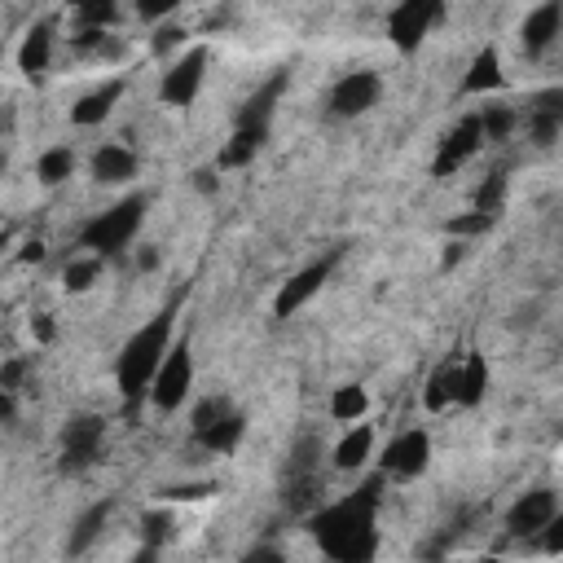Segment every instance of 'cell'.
<instances>
[{"label":"cell","instance_id":"83f0119b","mask_svg":"<svg viewBox=\"0 0 563 563\" xmlns=\"http://www.w3.org/2000/svg\"><path fill=\"white\" fill-rule=\"evenodd\" d=\"M366 410H370V396H366V388H357V383H348V388H339L335 396H330L335 423H357Z\"/></svg>","mask_w":563,"mask_h":563},{"label":"cell","instance_id":"f1b7e54d","mask_svg":"<svg viewBox=\"0 0 563 563\" xmlns=\"http://www.w3.org/2000/svg\"><path fill=\"white\" fill-rule=\"evenodd\" d=\"M97 273H102V256L71 260V264H66V269H62V286H66V291H71V295H84L88 286L97 282Z\"/></svg>","mask_w":563,"mask_h":563},{"label":"cell","instance_id":"d4e9b609","mask_svg":"<svg viewBox=\"0 0 563 563\" xmlns=\"http://www.w3.org/2000/svg\"><path fill=\"white\" fill-rule=\"evenodd\" d=\"M370 445H374V432H370V427H352V432L339 440V449H335V467H339V471H357L361 462L370 458Z\"/></svg>","mask_w":563,"mask_h":563},{"label":"cell","instance_id":"d590c367","mask_svg":"<svg viewBox=\"0 0 563 563\" xmlns=\"http://www.w3.org/2000/svg\"><path fill=\"white\" fill-rule=\"evenodd\" d=\"M159 498L163 502H203V498H216V484H172Z\"/></svg>","mask_w":563,"mask_h":563},{"label":"cell","instance_id":"4fadbf2b","mask_svg":"<svg viewBox=\"0 0 563 563\" xmlns=\"http://www.w3.org/2000/svg\"><path fill=\"white\" fill-rule=\"evenodd\" d=\"M563 132V88H542L528 97V141L555 146Z\"/></svg>","mask_w":563,"mask_h":563},{"label":"cell","instance_id":"2e32d148","mask_svg":"<svg viewBox=\"0 0 563 563\" xmlns=\"http://www.w3.org/2000/svg\"><path fill=\"white\" fill-rule=\"evenodd\" d=\"M291 88V71H278L264 88H256V93L242 102V110H238V128H251V124H264L269 128V115H273V106L282 102V93Z\"/></svg>","mask_w":563,"mask_h":563},{"label":"cell","instance_id":"44dd1931","mask_svg":"<svg viewBox=\"0 0 563 563\" xmlns=\"http://www.w3.org/2000/svg\"><path fill=\"white\" fill-rule=\"evenodd\" d=\"M110 511H115V502H93L88 511L75 520V528H71V542H66V555H84L88 546L102 537V528H106V520H110Z\"/></svg>","mask_w":563,"mask_h":563},{"label":"cell","instance_id":"52a82bcc","mask_svg":"<svg viewBox=\"0 0 563 563\" xmlns=\"http://www.w3.org/2000/svg\"><path fill=\"white\" fill-rule=\"evenodd\" d=\"M427 462H432V436H427L423 427H410V432L396 436L388 445V454H383V476L414 480L427 471Z\"/></svg>","mask_w":563,"mask_h":563},{"label":"cell","instance_id":"4316f807","mask_svg":"<svg viewBox=\"0 0 563 563\" xmlns=\"http://www.w3.org/2000/svg\"><path fill=\"white\" fill-rule=\"evenodd\" d=\"M71 172H75V154H71V146H53V150H44V154H40V163H36L40 185H62Z\"/></svg>","mask_w":563,"mask_h":563},{"label":"cell","instance_id":"7a4b0ae2","mask_svg":"<svg viewBox=\"0 0 563 563\" xmlns=\"http://www.w3.org/2000/svg\"><path fill=\"white\" fill-rule=\"evenodd\" d=\"M181 295H176L159 317H150V322L124 344V352H119L115 383H119V396H124V414H137L141 396L154 388V374H159L163 357H168V348H172V326H176V304H181Z\"/></svg>","mask_w":563,"mask_h":563},{"label":"cell","instance_id":"e0dca14e","mask_svg":"<svg viewBox=\"0 0 563 563\" xmlns=\"http://www.w3.org/2000/svg\"><path fill=\"white\" fill-rule=\"evenodd\" d=\"M119 97H124V80H110L106 88H97V93H88V97H80V102L71 106V124H75V128L102 124L110 110H115Z\"/></svg>","mask_w":563,"mask_h":563},{"label":"cell","instance_id":"836d02e7","mask_svg":"<svg viewBox=\"0 0 563 563\" xmlns=\"http://www.w3.org/2000/svg\"><path fill=\"white\" fill-rule=\"evenodd\" d=\"M225 414H234L229 396H207V401L194 410V432H198V427H212V423H220Z\"/></svg>","mask_w":563,"mask_h":563},{"label":"cell","instance_id":"b9f144b4","mask_svg":"<svg viewBox=\"0 0 563 563\" xmlns=\"http://www.w3.org/2000/svg\"><path fill=\"white\" fill-rule=\"evenodd\" d=\"M194 185H198V190H203V194H216V190H220L216 168H198V172H194Z\"/></svg>","mask_w":563,"mask_h":563},{"label":"cell","instance_id":"7c38bea8","mask_svg":"<svg viewBox=\"0 0 563 563\" xmlns=\"http://www.w3.org/2000/svg\"><path fill=\"white\" fill-rule=\"evenodd\" d=\"M203 71H207V49H190L168 75H163L159 97L168 106H190L198 97V84H203Z\"/></svg>","mask_w":563,"mask_h":563},{"label":"cell","instance_id":"277c9868","mask_svg":"<svg viewBox=\"0 0 563 563\" xmlns=\"http://www.w3.org/2000/svg\"><path fill=\"white\" fill-rule=\"evenodd\" d=\"M102 445H106V418H97V414H75V418H66L58 471H62V476H84L88 467H97V458H102Z\"/></svg>","mask_w":563,"mask_h":563},{"label":"cell","instance_id":"d6986e66","mask_svg":"<svg viewBox=\"0 0 563 563\" xmlns=\"http://www.w3.org/2000/svg\"><path fill=\"white\" fill-rule=\"evenodd\" d=\"M264 141H269V128H264V124L238 128L234 137L225 141V150H220V168H247V163L264 150Z\"/></svg>","mask_w":563,"mask_h":563},{"label":"cell","instance_id":"8992f818","mask_svg":"<svg viewBox=\"0 0 563 563\" xmlns=\"http://www.w3.org/2000/svg\"><path fill=\"white\" fill-rule=\"evenodd\" d=\"M436 18H440V0H401L388 18V36L401 53H414Z\"/></svg>","mask_w":563,"mask_h":563},{"label":"cell","instance_id":"9a60e30c","mask_svg":"<svg viewBox=\"0 0 563 563\" xmlns=\"http://www.w3.org/2000/svg\"><path fill=\"white\" fill-rule=\"evenodd\" d=\"M322 493H326L322 467H313V471H282V502H286V511L313 515L317 502H322Z\"/></svg>","mask_w":563,"mask_h":563},{"label":"cell","instance_id":"7402d4cb","mask_svg":"<svg viewBox=\"0 0 563 563\" xmlns=\"http://www.w3.org/2000/svg\"><path fill=\"white\" fill-rule=\"evenodd\" d=\"M484 388H489V366H484L480 352H471L467 361H458V392H454V405H480L484 401Z\"/></svg>","mask_w":563,"mask_h":563},{"label":"cell","instance_id":"ffe728a7","mask_svg":"<svg viewBox=\"0 0 563 563\" xmlns=\"http://www.w3.org/2000/svg\"><path fill=\"white\" fill-rule=\"evenodd\" d=\"M53 58V22H36V27L27 31V40H22L18 49V71L22 75H40L44 66Z\"/></svg>","mask_w":563,"mask_h":563},{"label":"cell","instance_id":"484cf974","mask_svg":"<svg viewBox=\"0 0 563 563\" xmlns=\"http://www.w3.org/2000/svg\"><path fill=\"white\" fill-rule=\"evenodd\" d=\"M454 392H458V357L445 361V366L432 374V383H427V392H423V405L427 410H445V405H454Z\"/></svg>","mask_w":563,"mask_h":563},{"label":"cell","instance_id":"60d3db41","mask_svg":"<svg viewBox=\"0 0 563 563\" xmlns=\"http://www.w3.org/2000/svg\"><path fill=\"white\" fill-rule=\"evenodd\" d=\"M31 335H36L40 344H49V339H53V317H49V313L31 317Z\"/></svg>","mask_w":563,"mask_h":563},{"label":"cell","instance_id":"1f68e13d","mask_svg":"<svg viewBox=\"0 0 563 563\" xmlns=\"http://www.w3.org/2000/svg\"><path fill=\"white\" fill-rule=\"evenodd\" d=\"M493 220L498 216H489V212H467V216H454V220H445V234H454V238H476L484 234V229H493Z\"/></svg>","mask_w":563,"mask_h":563},{"label":"cell","instance_id":"ac0fdd59","mask_svg":"<svg viewBox=\"0 0 563 563\" xmlns=\"http://www.w3.org/2000/svg\"><path fill=\"white\" fill-rule=\"evenodd\" d=\"M93 176L102 185H124L137 176V154H132L128 146H102L93 154Z\"/></svg>","mask_w":563,"mask_h":563},{"label":"cell","instance_id":"cb8c5ba5","mask_svg":"<svg viewBox=\"0 0 563 563\" xmlns=\"http://www.w3.org/2000/svg\"><path fill=\"white\" fill-rule=\"evenodd\" d=\"M493 88H502V58H498V49H484L471 62V75L462 80V93H493Z\"/></svg>","mask_w":563,"mask_h":563},{"label":"cell","instance_id":"603a6c76","mask_svg":"<svg viewBox=\"0 0 563 563\" xmlns=\"http://www.w3.org/2000/svg\"><path fill=\"white\" fill-rule=\"evenodd\" d=\"M242 432H247V418L234 410V414H225V418H220V423H212V427H198L194 440H198L203 449H212V454H229V449H238Z\"/></svg>","mask_w":563,"mask_h":563},{"label":"cell","instance_id":"ab89813d","mask_svg":"<svg viewBox=\"0 0 563 563\" xmlns=\"http://www.w3.org/2000/svg\"><path fill=\"white\" fill-rule=\"evenodd\" d=\"M546 550L550 555H563V515H555V520L546 524Z\"/></svg>","mask_w":563,"mask_h":563},{"label":"cell","instance_id":"9c48e42d","mask_svg":"<svg viewBox=\"0 0 563 563\" xmlns=\"http://www.w3.org/2000/svg\"><path fill=\"white\" fill-rule=\"evenodd\" d=\"M484 141H489V137H484L480 115H467L445 141H440V154H436V163H432V176H440V181H445V176H454L462 163H467L471 154L484 146Z\"/></svg>","mask_w":563,"mask_h":563},{"label":"cell","instance_id":"8fae6325","mask_svg":"<svg viewBox=\"0 0 563 563\" xmlns=\"http://www.w3.org/2000/svg\"><path fill=\"white\" fill-rule=\"evenodd\" d=\"M330 269H335V256H326V260L308 264V269H300L291 282H282V291H278V304H273V313H278V317H295V313H300V308H304V304L313 300V295L326 286Z\"/></svg>","mask_w":563,"mask_h":563},{"label":"cell","instance_id":"7bdbcfd3","mask_svg":"<svg viewBox=\"0 0 563 563\" xmlns=\"http://www.w3.org/2000/svg\"><path fill=\"white\" fill-rule=\"evenodd\" d=\"M137 269H141V273H154V269H159V247H141V251H137Z\"/></svg>","mask_w":563,"mask_h":563},{"label":"cell","instance_id":"f35d334b","mask_svg":"<svg viewBox=\"0 0 563 563\" xmlns=\"http://www.w3.org/2000/svg\"><path fill=\"white\" fill-rule=\"evenodd\" d=\"M176 5H181V0H137V14L146 22H159L163 14H172Z\"/></svg>","mask_w":563,"mask_h":563},{"label":"cell","instance_id":"f6af8a7d","mask_svg":"<svg viewBox=\"0 0 563 563\" xmlns=\"http://www.w3.org/2000/svg\"><path fill=\"white\" fill-rule=\"evenodd\" d=\"M462 256H467V247H462V238H458V242H454V247H449V251H445V269H454V264H458Z\"/></svg>","mask_w":563,"mask_h":563},{"label":"cell","instance_id":"5bb4252c","mask_svg":"<svg viewBox=\"0 0 563 563\" xmlns=\"http://www.w3.org/2000/svg\"><path fill=\"white\" fill-rule=\"evenodd\" d=\"M559 36H563V0H546V5H537L533 14L524 18V31H520L524 58H542Z\"/></svg>","mask_w":563,"mask_h":563},{"label":"cell","instance_id":"30bf717a","mask_svg":"<svg viewBox=\"0 0 563 563\" xmlns=\"http://www.w3.org/2000/svg\"><path fill=\"white\" fill-rule=\"evenodd\" d=\"M555 515H559L555 489H533V493H524V498L511 506L506 528H511L515 537H533V533H546V524L555 520Z\"/></svg>","mask_w":563,"mask_h":563},{"label":"cell","instance_id":"bcb514c9","mask_svg":"<svg viewBox=\"0 0 563 563\" xmlns=\"http://www.w3.org/2000/svg\"><path fill=\"white\" fill-rule=\"evenodd\" d=\"M66 5H75V9H84V5H88V0H66Z\"/></svg>","mask_w":563,"mask_h":563},{"label":"cell","instance_id":"4dcf8cb0","mask_svg":"<svg viewBox=\"0 0 563 563\" xmlns=\"http://www.w3.org/2000/svg\"><path fill=\"white\" fill-rule=\"evenodd\" d=\"M480 124H484V137H489V141H506V137H511V128L520 124V119H515L511 106H489V110L480 115Z\"/></svg>","mask_w":563,"mask_h":563},{"label":"cell","instance_id":"6da1fadb","mask_svg":"<svg viewBox=\"0 0 563 563\" xmlns=\"http://www.w3.org/2000/svg\"><path fill=\"white\" fill-rule=\"evenodd\" d=\"M379 489H383V476H370L357 493H352V498L308 515V533L317 537L322 555L339 559V563H366V559H374V550H379V533H374Z\"/></svg>","mask_w":563,"mask_h":563},{"label":"cell","instance_id":"d6a6232c","mask_svg":"<svg viewBox=\"0 0 563 563\" xmlns=\"http://www.w3.org/2000/svg\"><path fill=\"white\" fill-rule=\"evenodd\" d=\"M502 203H506V176L493 172L489 181H484L480 190H476V207H480V212H489V216H498Z\"/></svg>","mask_w":563,"mask_h":563},{"label":"cell","instance_id":"74e56055","mask_svg":"<svg viewBox=\"0 0 563 563\" xmlns=\"http://www.w3.org/2000/svg\"><path fill=\"white\" fill-rule=\"evenodd\" d=\"M185 44V27H159L154 31V53H159V58H168L172 49H181Z\"/></svg>","mask_w":563,"mask_h":563},{"label":"cell","instance_id":"3957f363","mask_svg":"<svg viewBox=\"0 0 563 563\" xmlns=\"http://www.w3.org/2000/svg\"><path fill=\"white\" fill-rule=\"evenodd\" d=\"M146 207H150V194H128L124 203H115L110 212L88 220V225L80 229V242L93 251V256H119V251L137 238L141 220H146Z\"/></svg>","mask_w":563,"mask_h":563},{"label":"cell","instance_id":"8d00e7d4","mask_svg":"<svg viewBox=\"0 0 563 563\" xmlns=\"http://www.w3.org/2000/svg\"><path fill=\"white\" fill-rule=\"evenodd\" d=\"M22 379H27V361L22 357H9L5 366H0V388L5 392H14L18 396V388H22Z\"/></svg>","mask_w":563,"mask_h":563},{"label":"cell","instance_id":"f546056e","mask_svg":"<svg viewBox=\"0 0 563 563\" xmlns=\"http://www.w3.org/2000/svg\"><path fill=\"white\" fill-rule=\"evenodd\" d=\"M119 18V0H88L80 9V31H106Z\"/></svg>","mask_w":563,"mask_h":563},{"label":"cell","instance_id":"e575fe53","mask_svg":"<svg viewBox=\"0 0 563 563\" xmlns=\"http://www.w3.org/2000/svg\"><path fill=\"white\" fill-rule=\"evenodd\" d=\"M172 537V515H163V511H154L146 515V555H154L163 542Z\"/></svg>","mask_w":563,"mask_h":563},{"label":"cell","instance_id":"5b68a950","mask_svg":"<svg viewBox=\"0 0 563 563\" xmlns=\"http://www.w3.org/2000/svg\"><path fill=\"white\" fill-rule=\"evenodd\" d=\"M194 388V357H190V339H176V348H168L159 374H154V388H150V401L159 414H172L176 405L190 396Z\"/></svg>","mask_w":563,"mask_h":563},{"label":"cell","instance_id":"ee69618b","mask_svg":"<svg viewBox=\"0 0 563 563\" xmlns=\"http://www.w3.org/2000/svg\"><path fill=\"white\" fill-rule=\"evenodd\" d=\"M22 260H27V264H40V260H44V242H40V238H31L27 247H22Z\"/></svg>","mask_w":563,"mask_h":563},{"label":"cell","instance_id":"ba28073f","mask_svg":"<svg viewBox=\"0 0 563 563\" xmlns=\"http://www.w3.org/2000/svg\"><path fill=\"white\" fill-rule=\"evenodd\" d=\"M379 93H383V80L374 71H352L344 80L335 84V93H330V115L339 119H357L366 115L370 106H379Z\"/></svg>","mask_w":563,"mask_h":563}]
</instances>
